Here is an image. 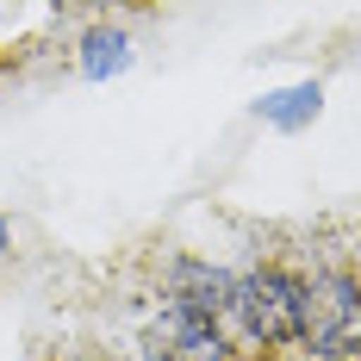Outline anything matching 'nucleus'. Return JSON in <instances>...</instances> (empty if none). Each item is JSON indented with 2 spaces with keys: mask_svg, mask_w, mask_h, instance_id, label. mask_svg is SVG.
Instances as JSON below:
<instances>
[{
  "mask_svg": "<svg viewBox=\"0 0 361 361\" xmlns=\"http://www.w3.org/2000/svg\"><path fill=\"white\" fill-rule=\"evenodd\" d=\"M169 293H175L180 312H206V318H218V312H231V299H237V274H224V268H206V262H175L169 268Z\"/></svg>",
  "mask_w": 361,
  "mask_h": 361,
  "instance_id": "4",
  "label": "nucleus"
},
{
  "mask_svg": "<svg viewBox=\"0 0 361 361\" xmlns=\"http://www.w3.org/2000/svg\"><path fill=\"white\" fill-rule=\"evenodd\" d=\"M318 100H324L318 81H312V87H287V94H268V100H262V118L281 125V131H299L305 118H318Z\"/></svg>",
  "mask_w": 361,
  "mask_h": 361,
  "instance_id": "5",
  "label": "nucleus"
},
{
  "mask_svg": "<svg viewBox=\"0 0 361 361\" xmlns=\"http://www.w3.org/2000/svg\"><path fill=\"white\" fill-rule=\"evenodd\" d=\"M149 361H231L224 336L206 312H169L162 324L149 330Z\"/></svg>",
  "mask_w": 361,
  "mask_h": 361,
  "instance_id": "3",
  "label": "nucleus"
},
{
  "mask_svg": "<svg viewBox=\"0 0 361 361\" xmlns=\"http://www.w3.org/2000/svg\"><path fill=\"white\" fill-rule=\"evenodd\" d=\"M299 343H305L312 355H355L361 349V287L349 274H318V281H305Z\"/></svg>",
  "mask_w": 361,
  "mask_h": 361,
  "instance_id": "2",
  "label": "nucleus"
},
{
  "mask_svg": "<svg viewBox=\"0 0 361 361\" xmlns=\"http://www.w3.org/2000/svg\"><path fill=\"white\" fill-rule=\"evenodd\" d=\"M0 250H6V224H0Z\"/></svg>",
  "mask_w": 361,
  "mask_h": 361,
  "instance_id": "7",
  "label": "nucleus"
},
{
  "mask_svg": "<svg viewBox=\"0 0 361 361\" xmlns=\"http://www.w3.org/2000/svg\"><path fill=\"white\" fill-rule=\"evenodd\" d=\"M125 63H131V44H125V32H87V44H81V69L94 75V81L118 75Z\"/></svg>",
  "mask_w": 361,
  "mask_h": 361,
  "instance_id": "6",
  "label": "nucleus"
},
{
  "mask_svg": "<svg viewBox=\"0 0 361 361\" xmlns=\"http://www.w3.org/2000/svg\"><path fill=\"white\" fill-rule=\"evenodd\" d=\"M231 312L243 318L250 343L274 349V343H299V318H305V281L287 274V268H255L237 281V299Z\"/></svg>",
  "mask_w": 361,
  "mask_h": 361,
  "instance_id": "1",
  "label": "nucleus"
}]
</instances>
